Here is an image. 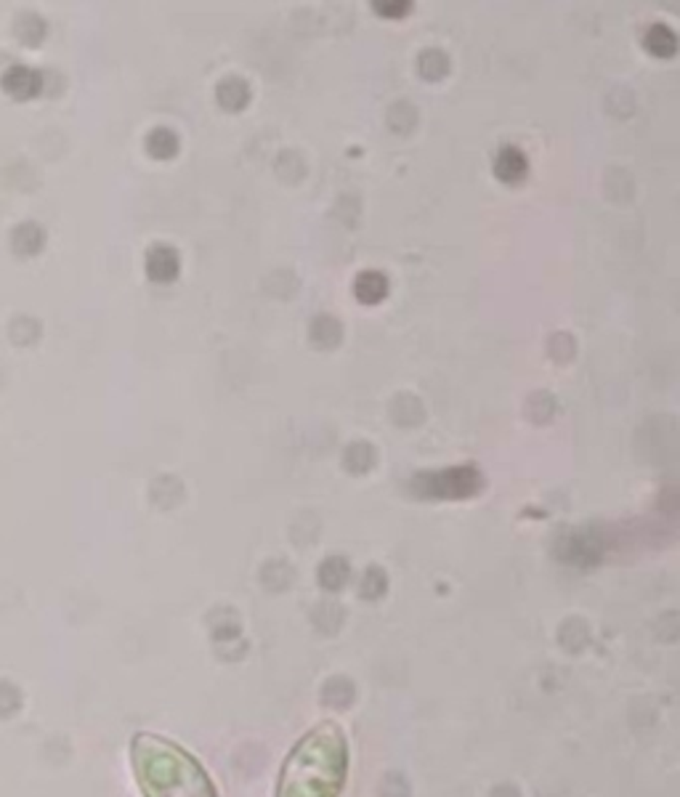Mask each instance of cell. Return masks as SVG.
<instances>
[{
  "instance_id": "cell-1",
  "label": "cell",
  "mask_w": 680,
  "mask_h": 797,
  "mask_svg": "<svg viewBox=\"0 0 680 797\" xmlns=\"http://www.w3.org/2000/svg\"><path fill=\"white\" fill-rule=\"evenodd\" d=\"M345 779V742L333 723L314 729L287 758L277 797H338Z\"/></svg>"
},
{
  "instance_id": "cell-2",
  "label": "cell",
  "mask_w": 680,
  "mask_h": 797,
  "mask_svg": "<svg viewBox=\"0 0 680 797\" xmlns=\"http://www.w3.org/2000/svg\"><path fill=\"white\" fill-rule=\"evenodd\" d=\"M134 758L139 785L147 797H215L199 763L160 737H139Z\"/></svg>"
}]
</instances>
